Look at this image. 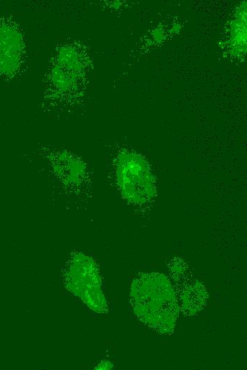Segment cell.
Here are the masks:
<instances>
[{"label":"cell","mask_w":247,"mask_h":370,"mask_svg":"<svg viewBox=\"0 0 247 370\" xmlns=\"http://www.w3.org/2000/svg\"><path fill=\"white\" fill-rule=\"evenodd\" d=\"M130 301L136 317L162 334L174 332L180 314L172 284L163 273L138 274L131 286Z\"/></svg>","instance_id":"6da1fadb"},{"label":"cell","mask_w":247,"mask_h":370,"mask_svg":"<svg viewBox=\"0 0 247 370\" xmlns=\"http://www.w3.org/2000/svg\"><path fill=\"white\" fill-rule=\"evenodd\" d=\"M88 65L87 54L77 43L61 46L47 73L45 90L47 99L60 102L73 101L81 90Z\"/></svg>","instance_id":"7a4b0ae2"},{"label":"cell","mask_w":247,"mask_h":370,"mask_svg":"<svg viewBox=\"0 0 247 370\" xmlns=\"http://www.w3.org/2000/svg\"><path fill=\"white\" fill-rule=\"evenodd\" d=\"M116 179L122 196L129 203L142 205L155 194V183L150 169L140 154L123 151L116 162Z\"/></svg>","instance_id":"3957f363"},{"label":"cell","mask_w":247,"mask_h":370,"mask_svg":"<svg viewBox=\"0 0 247 370\" xmlns=\"http://www.w3.org/2000/svg\"><path fill=\"white\" fill-rule=\"evenodd\" d=\"M70 275L74 276L72 288L92 310L102 313L107 311L106 301L101 289V280L95 262L82 253L72 259Z\"/></svg>","instance_id":"277c9868"},{"label":"cell","mask_w":247,"mask_h":370,"mask_svg":"<svg viewBox=\"0 0 247 370\" xmlns=\"http://www.w3.org/2000/svg\"><path fill=\"white\" fill-rule=\"evenodd\" d=\"M172 281L176 283V295L185 316H194L205 306L208 294L205 287L195 279L187 276V267L181 258H174L169 264Z\"/></svg>","instance_id":"5b68a950"},{"label":"cell","mask_w":247,"mask_h":370,"mask_svg":"<svg viewBox=\"0 0 247 370\" xmlns=\"http://www.w3.org/2000/svg\"><path fill=\"white\" fill-rule=\"evenodd\" d=\"M25 45L23 35L15 22L0 18V75L13 77L23 61Z\"/></svg>","instance_id":"8992f818"},{"label":"cell","mask_w":247,"mask_h":370,"mask_svg":"<svg viewBox=\"0 0 247 370\" xmlns=\"http://www.w3.org/2000/svg\"><path fill=\"white\" fill-rule=\"evenodd\" d=\"M54 172L68 186H77L85 175V166L77 156L66 150L55 152L50 158Z\"/></svg>","instance_id":"52a82bcc"},{"label":"cell","mask_w":247,"mask_h":370,"mask_svg":"<svg viewBox=\"0 0 247 370\" xmlns=\"http://www.w3.org/2000/svg\"><path fill=\"white\" fill-rule=\"evenodd\" d=\"M230 49L236 55H242L246 50V3L238 6L231 25Z\"/></svg>","instance_id":"ba28073f"},{"label":"cell","mask_w":247,"mask_h":370,"mask_svg":"<svg viewBox=\"0 0 247 370\" xmlns=\"http://www.w3.org/2000/svg\"><path fill=\"white\" fill-rule=\"evenodd\" d=\"M153 36L155 41H156L157 42L162 41L165 38L164 32L160 28H157L153 31Z\"/></svg>","instance_id":"9c48e42d"},{"label":"cell","mask_w":247,"mask_h":370,"mask_svg":"<svg viewBox=\"0 0 247 370\" xmlns=\"http://www.w3.org/2000/svg\"><path fill=\"white\" fill-rule=\"evenodd\" d=\"M112 368V365L108 361H102L96 369H109Z\"/></svg>","instance_id":"30bf717a"}]
</instances>
